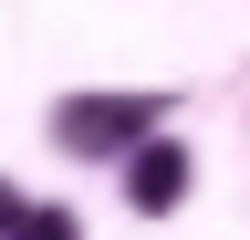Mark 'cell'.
<instances>
[{
	"label": "cell",
	"mask_w": 250,
	"mask_h": 240,
	"mask_svg": "<svg viewBox=\"0 0 250 240\" xmlns=\"http://www.w3.org/2000/svg\"><path fill=\"white\" fill-rule=\"evenodd\" d=\"M146 126H156V94H104V105L73 94V105L52 115V136L73 146V157H115V146H136Z\"/></svg>",
	"instance_id": "1"
},
{
	"label": "cell",
	"mask_w": 250,
	"mask_h": 240,
	"mask_svg": "<svg viewBox=\"0 0 250 240\" xmlns=\"http://www.w3.org/2000/svg\"><path fill=\"white\" fill-rule=\"evenodd\" d=\"M125 198H136L146 219H156V209H177V198H188V146H136V167H125Z\"/></svg>",
	"instance_id": "2"
},
{
	"label": "cell",
	"mask_w": 250,
	"mask_h": 240,
	"mask_svg": "<svg viewBox=\"0 0 250 240\" xmlns=\"http://www.w3.org/2000/svg\"><path fill=\"white\" fill-rule=\"evenodd\" d=\"M11 240H73V219H62V209H21V230Z\"/></svg>",
	"instance_id": "3"
},
{
	"label": "cell",
	"mask_w": 250,
	"mask_h": 240,
	"mask_svg": "<svg viewBox=\"0 0 250 240\" xmlns=\"http://www.w3.org/2000/svg\"><path fill=\"white\" fill-rule=\"evenodd\" d=\"M21 230V188H0V240H11Z\"/></svg>",
	"instance_id": "4"
}]
</instances>
